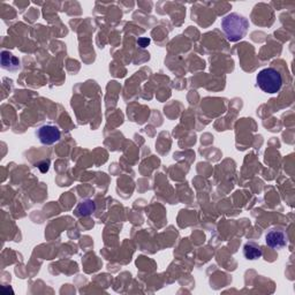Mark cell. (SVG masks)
Wrapping results in <instances>:
<instances>
[{"instance_id": "1", "label": "cell", "mask_w": 295, "mask_h": 295, "mask_svg": "<svg viewBox=\"0 0 295 295\" xmlns=\"http://www.w3.org/2000/svg\"><path fill=\"white\" fill-rule=\"evenodd\" d=\"M222 28L230 42L242 40L249 28V22L244 16L238 13H231L222 20Z\"/></svg>"}, {"instance_id": "2", "label": "cell", "mask_w": 295, "mask_h": 295, "mask_svg": "<svg viewBox=\"0 0 295 295\" xmlns=\"http://www.w3.org/2000/svg\"><path fill=\"white\" fill-rule=\"evenodd\" d=\"M257 84L260 89L267 94H277L281 89L282 77L276 68L268 67L257 74Z\"/></svg>"}, {"instance_id": "3", "label": "cell", "mask_w": 295, "mask_h": 295, "mask_svg": "<svg viewBox=\"0 0 295 295\" xmlns=\"http://www.w3.org/2000/svg\"><path fill=\"white\" fill-rule=\"evenodd\" d=\"M37 137L41 141L42 144L51 145L57 143L61 137L60 129L54 125H44L37 129Z\"/></svg>"}, {"instance_id": "4", "label": "cell", "mask_w": 295, "mask_h": 295, "mask_svg": "<svg viewBox=\"0 0 295 295\" xmlns=\"http://www.w3.org/2000/svg\"><path fill=\"white\" fill-rule=\"evenodd\" d=\"M265 241H267L268 246L270 248H272V249H280V248L286 246V243H287V238H286L284 231L273 229L270 230L268 232V234L265 235Z\"/></svg>"}, {"instance_id": "5", "label": "cell", "mask_w": 295, "mask_h": 295, "mask_svg": "<svg viewBox=\"0 0 295 295\" xmlns=\"http://www.w3.org/2000/svg\"><path fill=\"white\" fill-rule=\"evenodd\" d=\"M2 67L10 71L18 70L20 68V60L13 54L6 51L2 52Z\"/></svg>"}, {"instance_id": "6", "label": "cell", "mask_w": 295, "mask_h": 295, "mask_svg": "<svg viewBox=\"0 0 295 295\" xmlns=\"http://www.w3.org/2000/svg\"><path fill=\"white\" fill-rule=\"evenodd\" d=\"M262 248L255 242H248L243 247V255L247 260L255 261L262 257Z\"/></svg>"}, {"instance_id": "7", "label": "cell", "mask_w": 295, "mask_h": 295, "mask_svg": "<svg viewBox=\"0 0 295 295\" xmlns=\"http://www.w3.org/2000/svg\"><path fill=\"white\" fill-rule=\"evenodd\" d=\"M95 210H96L95 202L87 200L84 202H81V203L78 205L77 212L79 216H89V214L95 212Z\"/></svg>"}, {"instance_id": "8", "label": "cell", "mask_w": 295, "mask_h": 295, "mask_svg": "<svg viewBox=\"0 0 295 295\" xmlns=\"http://www.w3.org/2000/svg\"><path fill=\"white\" fill-rule=\"evenodd\" d=\"M137 44H138V46H141V48H146V46L150 44V40L149 39H140L137 41Z\"/></svg>"}]
</instances>
